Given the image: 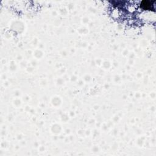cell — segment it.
Returning a JSON list of instances; mask_svg holds the SVG:
<instances>
[{
    "label": "cell",
    "mask_w": 156,
    "mask_h": 156,
    "mask_svg": "<svg viewBox=\"0 0 156 156\" xmlns=\"http://www.w3.org/2000/svg\"><path fill=\"white\" fill-rule=\"evenodd\" d=\"M155 1H149V0H144L142 1L140 3V7L141 9L144 10H154V3Z\"/></svg>",
    "instance_id": "obj_1"
}]
</instances>
